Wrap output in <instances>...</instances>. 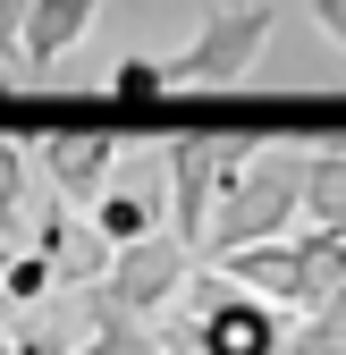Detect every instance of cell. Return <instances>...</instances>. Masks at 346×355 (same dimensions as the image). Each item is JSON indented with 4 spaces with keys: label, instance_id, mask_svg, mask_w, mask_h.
Listing matches in <instances>:
<instances>
[{
    "label": "cell",
    "instance_id": "cell-1",
    "mask_svg": "<svg viewBox=\"0 0 346 355\" xmlns=\"http://www.w3.org/2000/svg\"><path fill=\"white\" fill-rule=\"evenodd\" d=\"M169 313L178 322H169L161 355H279L287 347V304L237 288L228 271H211V262L186 271V288H178Z\"/></svg>",
    "mask_w": 346,
    "mask_h": 355
},
{
    "label": "cell",
    "instance_id": "cell-2",
    "mask_svg": "<svg viewBox=\"0 0 346 355\" xmlns=\"http://www.w3.org/2000/svg\"><path fill=\"white\" fill-rule=\"evenodd\" d=\"M304 161L313 144H262L220 195H211V229L203 245H253V237H287L295 220H304Z\"/></svg>",
    "mask_w": 346,
    "mask_h": 355
},
{
    "label": "cell",
    "instance_id": "cell-3",
    "mask_svg": "<svg viewBox=\"0 0 346 355\" xmlns=\"http://www.w3.org/2000/svg\"><path fill=\"white\" fill-rule=\"evenodd\" d=\"M271 26H279L271 0H237V9L203 17L186 51H169V60H161V68H169V94H178V85H194V94L245 85V76H253V60H262V42H271Z\"/></svg>",
    "mask_w": 346,
    "mask_h": 355
},
{
    "label": "cell",
    "instance_id": "cell-4",
    "mask_svg": "<svg viewBox=\"0 0 346 355\" xmlns=\"http://www.w3.org/2000/svg\"><path fill=\"white\" fill-rule=\"evenodd\" d=\"M186 271H194V245H186L178 229H152V237H136V245H110V262H102V279H93V288L118 304V313L161 322L169 304H178Z\"/></svg>",
    "mask_w": 346,
    "mask_h": 355
},
{
    "label": "cell",
    "instance_id": "cell-5",
    "mask_svg": "<svg viewBox=\"0 0 346 355\" xmlns=\"http://www.w3.org/2000/svg\"><path fill=\"white\" fill-rule=\"evenodd\" d=\"M34 169L51 178L60 203H93L118 178V136L110 127H51V136H34Z\"/></svg>",
    "mask_w": 346,
    "mask_h": 355
},
{
    "label": "cell",
    "instance_id": "cell-6",
    "mask_svg": "<svg viewBox=\"0 0 346 355\" xmlns=\"http://www.w3.org/2000/svg\"><path fill=\"white\" fill-rule=\"evenodd\" d=\"M161 161H169V229L186 245H203L211 195H220V136H211V127H186V136L161 144Z\"/></svg>",
    "mask_w": 346,
    "mask_h": 355
},
{
    "label": "cell",
    "instance_id": "cell-7",
    "mask_svg": "<svg viewBox=\"0 0 346 355\" xmlns=\"http://www.w3.org/2000/svg\"><path fill=\"white\" fill-rule=\"evenodd\" d=\"M93 17H102V0H34L26 9V34H17V68L26 76H51L84 34H93Z\"/></svg>",
    "mask_w": 346,
    "mask_h": 355
},
{
    "label": "cell",
    "instance_id": "cell-8",
    "mask_svg": "<svg viewBox=\"0 0 346 355\" xmlns=\"http://www.w3.org/2000/svg\"><path fill=\"white\" fill-rule=\"evenodd\" d=\"M211 271H228L237 288L287 304V288H295V229H287V237H253V245H220V254H211Z\"/></svg>",
    "mask_w": 346,
    "mask_h": 355
},
{
    "label": "cell",
    "instance_id": "cell-9",
    "mask_svg": "<svg viewBox=\"0 0 346 355\" xmlns=\"http://www.w3.org/2000/svg\"><path fill=\"white\" fill-rule=\"evenodd\" d=\"M84 211H93V220H84V229H93L102 245H136V237L169 229V211H161L152 195H136V187H118V178H110V187H102L93 203H84Z\"/></svg>",
    "mask_w": 346,
    "mask_h": 355
},
{
    "label": "cell",
    "instance_id": "cell-10",
    "mask_svg": "<svg viewBox=\"0 0 346 355\" xmlns=\"http://www.w3.org/2000/svg\"><path fill=\"white\" fill-rule=\"evenodd\" d=\"M84 304H93V330H84L68 355H161V330L136 322V313H118L102 288H84Z\"/></svg>",
    "mask_w": 346,
    "mask_h": 355
},
{
    "label": "cell",
    "instance_id": "cell-11",
    "mask_svg": "<svg viewBox=\"0 0 346 355\" xmlns=\"http://www.w3.org/2000/svg\"><path fill=\"white\" fill-rule=\"evenodd\" d=\"M304 229L346 237V144H313V161H304Z\"/></svg>",
    "mask_w": 346,
    "mask_h": 355
},
{
    "label": "cell",
    "instance_id": "cell-12",
    "mask_svg": "<svg viewBox=\"0 0 346 355\" xmlns=\"http://www.w3.org/2000/svg\"><path fill=\"white\" fill-rule=\"evenodd\" d=\"M26 187H34V144L0 127V237L26 220Z\"/></svg>",
    "mask_w": 346,
    "mask_h": 355
},
{
    "label": "cell",
    "instance_id": "cell-13",
    "mask_svg": "<svg viewBox=\"0 0 346 355\" xmlns=\"http://www.w3.org/2000/svg\"><path fill=\"white\" fill-rule=\"evenodd\" d=\"M0 288H9V313H26V304H42V296L60 288V271L26 245V254H0Z\"/></svg>",
    "mask_w": 346,
    "mask_h": 355
},
{
    "label": "cell",
    "instance_id": "cell-14",
    "mask_svg": "<svg viewBox=\"0 0 346 355\" xmlns=\"http://www.w3.org/2000/svg\"><path fill=\"white\" fill-rule=\"evenodd\" d=\"M110 94H118L127 110H152V102L169 94V68H161V60H144V51H127V60L110 68Z\"/></svg>",
    "mask_w": 346,
    "mask_h": 355
},
{
    "label": "cell",
    "instance_id": "cell-15",
    "mask_svg": "<svg viewBox=\"0 0 346 355\" xmlns=\"http://www.w3.org/2000/svg\"><path fill=\"white\" fill-rule=\"evenodd\" d=\"M26 9H34V0H0V60H17V34H26Z\"/></svg>",
    "mask_w": 346,
    "mask_h": 355
},
{
    "label": "cell",
    "instance_id": "cell-16",
    "mask_svg": "<svg viewBox=\"0 0 346 355\" xmlns=\"http://www.w3.org/2000/svg\"><path fill=\"white\" fill-rule=\"evenodd\" d=\"M313 26H321L338 51H346V0H313Z\"/></svg>",
    "mask_w": 346,
    "mask_h": 355
},
{
    "label": "cell",
    "instance_id": "cell-17",
    "mask_svg": "<svg viewBox=\"0 0 346 355\" xmlns=\"http://www.w3.org/2000/svg\"><path fill=\"white\" fill-rule=\"evenodd\" d=\"M9 355H68V338H51V330H26V338H9Z\"/></svg>",
    "mask_w": 346,
    "mask_h": 355
},
{
    "label": "cell",
    "instance_id": "cell-18",
    "mask_svg": "<svg viewBox=\"0 0 346 355\" xmlns=\"http://www.w3.org/2000/svg\"><path fill=\"white\" fill-rule=\"evenodd\" d=\"M0 254H9V245H0ZM9 322H17V313H9V288H0V330H9Z\"/></svg>",
    "mask_w": 346,
    "mask_h": 355
}]
</instances>
